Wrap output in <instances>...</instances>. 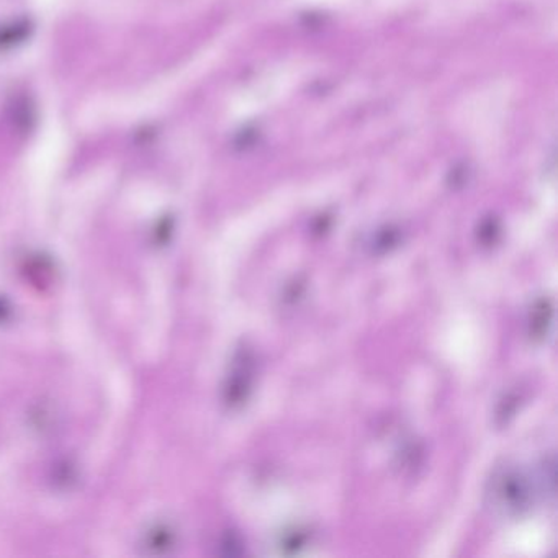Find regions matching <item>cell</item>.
<instances>
[{"instance_id":"cell-2","label":"cell","mask_w":558,"mask_h":558,"mask_svg":"<svg viewBox=\"0 0 558 558\" xmlns=\"http://www.w3.org/2000/svg\"><path fill=\"white\" fill-rule=\"evenodd\" d=\"M32 34V24L28 21L8 22L0 24V50L15 47L27 40Z\"/></svg>"},{"instance_id":"cell-1","label":"cell","mask_w":558,"mask_h":558,"mask_svg":"<svg viewBox=\"0 0 558 558\" xmlns=\"http://www.w3.org/2000/svg\"><path fill=\"white\" fill-rule=\"evenodd\" d=\"M488 498L496 511L506 515L521 514L531 505V486L518 469L508 466L493 476Z\"/></svg>"}]
</instances>
